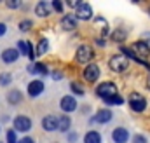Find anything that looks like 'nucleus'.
I'll return each mask as SVG.
<instances>
[{
  "label": "nucleus",
  "instance_id": "1",
  "mask_svg": "<svg viewBox=\"0 0 150 143\" xmlns=\"http://www.w3.org/2000/svg\"><path fill=\"white\" fill-rule=\"evenodd\" d=\"M96 94L101 98V100H110V98H115V96H119V93H117V86L113 84V82H103V84H100L98 87H96Z\"/></svg>",
  "mask_w": 150,
  "mask_h": 143
},
{
  "label": "nucleus",
  "instance_id": "2",
  "mask_svg": "<svg viewBox=\"0 0 150 143\" xmlns=\"http://www.w3.org/2000/svg\"><path fill=\"white\" fill-rule=\"evenodd\" d=\"M108 65H110V70H112V72H115V73H122V72L127 70L129 61H127V58L115 54V56H112V58H110Z\"/></svg>",
  "mask_w": 150,
  "mask_h": 143
},
{
  "label": "nucleus",
  "instance_id": "3",
  "mask_svg": "<svg viewBox=\"0 0 150 143\" xmlns=\"http://www.w3.org/2000/svg\"><path fill=\"white\" fill-rule=\"evenodd\" d=\"M129 105H131V110H133V112L142 113V112L147 108V100H145L140 93H131V96H129Z\"/></svg>",
  "mask_w": 150,
  "mask_h": 143
},
{
  "label": "nucleus",
  "instance_id": "4",
  "mask_svg": "<svg viewBox=\"0 0 150 143\" xmlns=\"http://www.w3.org/2000/svg\"><path fill=\"white\" fill-rule=\"evenodd\" d=\"M93 58H94V52H93V49H91L89 45H80V47L77 49V54H75L77 63L86 65V63H89Z\"/></svg>",
  "mask_w": 150,
  "mask_h": 143
},
{
  "label": "nucleus",
  "instance_id": "5",
  "mask_svg": "<svg viewBox=\"0 0 150 143\" xmlns=\"http://www.w3.org/2000/svg\"><path fill=\"white\" fill-rule=\"evenodd\" d=\"M75 16H77V19H84V21L91 19V18H93V9H91V5L86 4V2H79L77 11H75Z\"/></svg>",
  "mask_w": 150,
  "mask_h": 143
},
{
  "label": "nucleus",
  "instance_id": "6",
  "mask_svg": "<svg viewBox=\"0 0 150 143\" xmlns=\"http://www.w3.org/2000/svg\"><path fill=\"white\" fill-rule=\"evenodd\" d=\"M14 129L19 131V133H26V131L32 129V120L25 115H18L14 119Z\"/></svg>",
  "mask_w": 150,
  "mask_h": 143
},
{
  "label": "nucleus",
  "instance_id": "7",
  "mask_svg": "<svg viewBox=\"0 0 150 143\" xmlns=\"http://www.w3.org/2000/svg\"><path fill=\"white\" fill-rule=\"evenodd\" d=\"M84 79L87 80V82H96L98 80V77H100V68L96 67V65H93V63H89L86 68H84Z\"/></svg>",
  "mask_w": 150,
  "mask_h": 143
},
{
  "label": "nucleus",
  "instance_id": "8",
  "mask_svg": "<svg viewBox=\"0 0 150 143\" xmlns=\"http://www.w3.org/2000/svg\"><path fill=\"white\" fill-rule=\"evenodd\" d=\"M42 127L45 129V131H56V129H59V119L58 117H54V115H47V117H44V120H42Z\"/></svg>",
  "mask_w": 150,
  "mask_h": 143
},
{
  "label": "nucleus",
  "instance_id": "9",
  "mask_svg": "<svg viewBox=\"0 0 150 143\" xmlns=\"http://www.w3.org/2000/svg\"><path fill=\"white\" fill-rule=\"evenodd\" d=\"M59 107H61L63 112L72 113V112H75V108H77V100H75L74 96H63V98H61Z\"/></svg>",
  "mask_w": 150,
  "mask_h": 143
},
{
  "label": "nucleus",
  "instance_id": "10",
  "mask_svg": "<svg viewBox=\"0 0 150 143\" xmlns=\"http://www.w3.org/2000/svg\"><path fill=\"white\" fill-rule=\"evenodd\" d=\"M131 51L133 52H136V58L138 56H143V58H147V56H150V47L147 45V42H134L133 45H131Z\"/></svg>",
  "mask_w": 150,
  "mask_h": 143
},
{
  "label": "nucleus",
  "instance_id": "11",
  "mask_svg": "<svg viewBox=\"0 0 150 143\" xmlns=\"http://www.w3.org/2000/svg\"><path fill=\"white\" fill-rule=\"evenodd\" d=\"M61 28L70 32V30H75L77 28V16L75 14H65L61 18Z\"/></svg>",
  "mask_w": 150,
  "mask_h": 143
},
{
  "label": "nucleus",
  "instance_id": "12",
  "mask_svg": "<svg viewBox=\"0 0 150 143\" xmlns=\"http://www.w3.org/2000/svg\"><path fill=\"white\" fill-rule=\"evenodd\" d=\"M112 138L115 143H127L129 140V131L126 127H115L112 133Z\"/></svg>",
  "mask_w": 150,
  "mask_h": 143
},
{
  "label": "nucleus",
  "instance_id": "13",
  "mask_svg": "<svg viewBox=\"0 0 150 143\" xmlns=\"http://www.w3.org/2000/svg\"><path fill=\"white\" fill-rule=\"evenodd\" d=\"M42 91H44V82L42 80H32L28 84V94L32 98H37L38 94H42Z\"/></svg>",
  "mask_w": 150,
  "mask_h": 143
},
{
  "label": "nucleus",
  "instance_id": "14",
  "mask_svg": "<svg viewBox=\"0 0 150 143\" xmlns=\"http://www.w3.org/2000/svg\"><path fill=\"white\" fill-rule=\"evenodd\" d=\"M19 56H21L19 51H16V49H5L2 52V61L4 63H14V61H18Z\"/></svg>",
  "mask_w": 150,
  "mask_h": 143
},
{
  "label": "nucleus",
  "instance_id": "15",
  "mask_svg": "<svg viewBox=\"0 0 150 143\" xmlns=\"http://www.w3.org/2000/svg\"><path fill=\"white\" fill-rule=\"evenodd\" d=\"M110 120H112V112L110 110H100L91 119V122H100V124H105V122H110Z\"/></svg>",
  "mask_w": 150,
  "mask_h": 143
},
{
  "label": "nucleus",
  "instance_id": "16",
  "mask_svg": "<svg viewBox=\"0 0 150 143\" xmlns=\"http://www.w3.org/2000/svg\"><path fill=\"white\" fill-rule=\"evenodd\" d=\"M51 7L52 5H49L47 2H38L35 5V14L38 18H47V16H51Z\"/></svg>",
  "mask_w": 150,
  "mask_h": 143
},
{
  "label": "nucleus",
  "instance_id": "17",
  "mask_svg": "<svg viewBox=\"0 0 150 143\" xmlns=\"http://www.w3.org/2000/svg\"><path fill=\"white\" fill-rule=\"evenodd\" d=\"M28 72L33 73V75H47V73H49L47 67L42 65V63H30V65H28Z\"/></svg>",
  "mask_w": 150,
  "mask_h": 143
},
{
  "label": "nucleus",
  "instance_id": "18",
  "mask_svg": "<svg viewBox=\"0 0 150 143\" xmlns=\"http://www.w3.org/2000/svg\"><path fill=\"white\" fill-rule=\"evenodd\" d=\"M21 98H23V96H21V91H19V89H12V91L7 94V101H9L11 105H18V103L21 101Z\"/></svg>",
  "mask_w": 150,
  "mask_h": 143
},
{
  "label": "nucleus",
  "instance_id": "19",
  "mask_svg": "<svg viewBox=\"0 0 150 143\" xmlns=\"http://www.w3.org/2000/svg\"><path fill=\"white\" fill-rule=\"evenodd\" d=\"M84 143H101V135L96 131H89L84 136Z\"/></svg>",
  "mask_w": 150,
  "mask_h": 143
},
{
  "label": "nucleus",
  "instance_id": "20",
  "mask_svg": "<svg viewBox=\"0 0 150 143\" xmlns=\"http://www.w3.org/2000/svg\"><path fill=\"white\" fill-rule=\"evenodd\" d=\"M70 126H72V120H70V117H68V115H63V117L59 119V131L67 133V131L70 129Z\"/></svg>",
  "mask_w": 150,
  "mask_h": 143
},
{
  "label": "nucleus",
  "instance_id": "21",
  "mask_svg": "<svg viewBox=\"0 0 150 143\" xmlns=\"http://www.w3.org/2000/svg\"><path fill=\"white\" fill-rule=\"evenodd\" d=\"M18 51H19L21 56H28V52H30V44H28L26 40H19V42H18Z\"/></svg>",
  "mask_w": 150,
  "mask_h": 143
},
{
  "label": "nucleus",
  "instance_id": "22",
  "mask_svg": "<svg viewBox=\"0 0 150 143\" xmlns=\"http://www.w3.org/2000/svg\"><path fill=\"white\" fill-rule=\"evenodd\" d=\"M112 40L113 42H124V40H126V32H124L122 28H117L112 33Z\"/></svg>",
  "mask_w": 150,
  "mask_h": 143
},
{
  "label": "nucleus",
  "instance_id": "23",
  "mask_svg": "<svg viewBox=\"0 0 150 143\" xmlns=\"http://www.w3.org/2000/svg\"><path fill=\"white\" fill-rule=\"evenodd\" d=\"M70 89H72V93L79 94V96H82V94L86 93V91H84V87H82V86H80L79 82H75V80L72 82V84H70Z\"/></svg>",
  "mask_w": 150,
  "mask_h": 143
},
{
  "label": "nucleus",
  "instance_id": "24",
  "mask_svg": "<svg viewBox=\"0 0 150 143\" xmlns=\"http://www.w3.org/2000/svg\"><path fill=\"white\" fill-rule=\"evenodd\" d=\"M12 82V75L11 73H0V86H9Z\"/></svg>",
  "mask_w": 150,
  "mask_h": 143
},
{
  "label": "nucleus",
  "instance_id": "25",
  "mask_svg": "<svg viewBox=\"0 0 150 143\" xmlns=\"http://www.w3.org/2000/svg\"><path fill=\"white\" fill-rule=\"evenodd\" d=\"M47 49H49V44H47V40H45V38H42V40L38 42L37 54H44V52H47Z\"/></svg>",
  "mask_w": 150,
  "mask_h": 143
},
{
  "label": "nucleus",
  "instance_id": "26",
  "mask_svg": "<svg viewBox=\"0 0 150 143\" xmlns=\"http://www.w3.org/2000/svg\"><path fill=\"white\" fill-rule=\"evenodd\" d=\"M30 28H32V21H30V19H25V21L19 23V30H21V32H28Z\"/></svg>",
  "mask_w": 150,
  "mask_h": 143
},
{
  "label": "nucleus",
  "instance_id": "27",
  "mask_svg": "<svg viewBox=\"0 0 150 143\" xmlns=\"http://www.w3.org/2000/svg\"><path fill=\"white\" fill-rule=\"evenodd\" d=\"M105 103H108V105H122V103H124V100H122L120 96H115V98H110V100H107Z\"/></svg>",
  "mask_w": 150,
  "mask_h": 143
},
{
  "label": "nucleus",
  "instance_id": "28",
  "mask_svg": "<svg viewBox=\"0 0 150 143\" xmlns=\"http://www.w3.org/2000/svg\"><path fill=\"white\" fill-rule=\"evenodd\" d=\"M51 5H52V9H54L56 12H63V4H61L59 0H54Z\"/></svg>",
  "mask_w": 150,
  "mask_h": 143
},
{
  "label": "nucleus",
  "instance_id": "29",
  "mask_svg": "<svg viewBox=\"0 0 150 143\" xmlns=\"http://www.w3.org/2000/svg\"><path fill=\"white\" fill-rule=\"evenodd\" d=\"M7 143H18V138H16L14 131H7Z\"/></svg>",
  "mask_w": 150,
  "mask_h": 143
},
{
  "label": "nucleus",
  "instance_id": "30",
  "mask_svg": "<svg viewBox=\"0 0 150 143\" xmlns=\"http://www.w3.org/2000/svg\"><path fill=\"white\" fill-rule=\"evenodd\" d=\"M133 143H149V142H147V138H145V136H142V135H136V136L133 138Z\"/></svg>",
  "mask_w": 150,
  "mask_h": 143
},
{
  "label": "nucleus",
  "instance_id": "31",
  "mask_svg": "<svg viewBox=\"0 0 150 143\" xmlns=\"http://www.w3.org/2000/svg\"><path fill=\"white\" fill-rule=\"evenodd\" d=\"M5 5L11 7V9H18V7H21V2L19 0H16V2H5Z\"/></svg>",
  "mask_w": 150,
  "mask_h": 143
},
{
  "label": "nucleus",
  "instance_id": "32",
  "mask_svg": "<svg viewBox=\"0 0 150 143\" xmlns=\"http://www.w3.org/2000/svg\"><path fill=\"white\" fill-rule=\"evenodd\" d=\"M51 75H52V79H54V80H59V79H63V73H61V72H52V73H51Z\"/></svg>",
  "mask_w": 150,
  "mask_h": 143
},
{
  "label": "nucleus",
  "instance_id": "33",
  "mask_svg": "<svg viewBox=\"0 0 150 143\" xmlns=\"http://www.w3.org/2000/svg\"><path fill=\"white\" fill-rule=\"evenodd\" d=\"M7 33V25H4V23H0V37H4Z\"/></svg>",
  "mask_w": 150,
  "mask_h": 143
},
{
  "label": "nucleus",
  "instance_id": "34",
  "mask_svg": "<svg viewBox=\"0 0 150 143\" xmlns=\"http://www.w3.org/2000/svg\"><path fill=\"white\" fill-rule=\"evenodd\" d=\"M68 142H77V133H70V135H68Z\"/></svg>",
  "mask_w": 150,
  "mask_h": 143
},
{
  "label": "nucleus",
  "instance_id": "35",
  "mask_svg": "<svg viewBox=\"0 0 150 143\" xmlns=\"http://www.w3.org/2000/svg\"><path fill=\"white\" fill-rule=\"evenodd\" d=\"M96 44H98L100 47H105V44H107V42H105V38H96Z\"/></svg>",
  "mask_w": 150,
  "mask_h": 143
},
{
  "label": "nucleus",
  "instance_id": "36",
  "mask_svg": "<svg viewBox=\"0 0 150 143\" xmlns=\"http://www.w3.org/2000/svg\"><path fill=\"white\" fill-rule=\"evenodd\" d=\"M19 143H33V138H30V136H26V138H23V140H19Z\"/></svg>",
  "mask_w": 150,
  "mask_h": 143
},
{
  "label": "nucleus",
  "instance_id": "37",
  "mask_svg": "<svg viewBox=\"0 0 150 143\" xmlns=\"http://www.w3.org/2000/svg\"><path fill=\"white\" fill-rule=\"evenodd\" d=\"M142 37H143V40H149V42H150V32H145Z\"/></svg>",
  "mask_w": 150,
  "mask_h": 143
},
{
  "label": "nucleus",
  "instance_id": "38",
  "mask_svg": "<svg viewBox=\"0 0 150 143\" xmlns=\"http://www.w3.org/2000/svg\"><path fill=\"white\" fill-rule=\"evenodd\" d=\"M147 87L150 89V75H149V79H147Z\"/></svg>",
  "mask_w": 150,
  "mask_h": 143
},
{
  "label": "nucleus",
  "instance_id": "39",
  "mask_svg": "<svg viewBox=\"0 0 150 143\" xmlns=\"http://www.w3.org/2000/svg\"><path fill=\"white\" fill-rule=\"evenodd\" d=\"M149 14H150V9H149Z\"/></svg>",
  "mask_w": 150,
  "mask_h": 143
}]
</instances>
